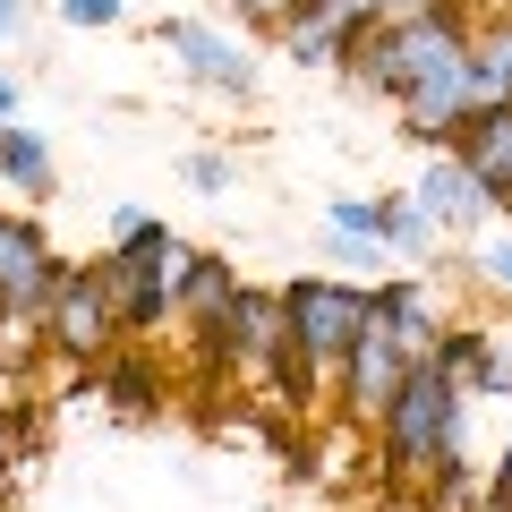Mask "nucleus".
<instances>
[{
	"label": "nucleus",
	"mask_w": 512,
	"mask_h": 512,
	"mask_svg": "<svg viewBox=\"0 0 512 512\" xmlns=\"http://www.w3.org/2000/svg\"><path fill=\"white\" fill-rule=\"evenodd\" d=\"M461 77H470V111L512 103V9L470 18V60H461Z\"/></svg>",
	"instance_id": "obj_16"
},
{
	"label": "nucleus",
	"mask_w": 512,
	"mask_h": 512,
	"mask_svg": "<svg viewBox=\"0 0 512 512\" xmlns=\"http://www.w3.org/2000/svg\"><path fill=\"white\" fill-rule=\"evenodd\" d=\"M504 512H512V504H504Z\"/></svg>",
	"instance_id": "obj_30"
},
{
	"label": "nucleus",
	"mask_w": 512,
	"mask_h": 512,
	"mask_svg": "<svg viewBox=\"0 0 512 512\" xmlns=\"http://www.w3.org/2000/svg\"><path fill=\"white\" fill-rule=\"evenodd\" d=\"M52 9H60V26H77V35H103V26L128 18V0H52Z\"/></svg>",
	"instance_id": "obj_21"
},
{
	"label": "nucleus",
	"mask_w": 512,
	"mask_h": 512,
	"mask_svg": "<svg viewBox=\"0 0 512 512\" xmlns=\"http://www.w3.org/2000/svg\"><path fill=\"white\" fill-rule=\"evenodd\" d=\"M359 26H376L359 9V0H308L299 18H282V52H291V69H342V52H350V35Z\"/></svg>",
	"instance_id": "obj_14"
},
{
	"label": "nucleus",
	"mask_w": 512,
	"mask_h": 512,
	"mask_svg": "<svg viewBox=\"0 0 512 512\" xmlns=\"http://www.w3.org/2000/svg\"><path fill=\"white\" fill-rule=\"evenodd\" d=\"M146 384H154L146 367H111V393H120V402H146Z\"/></svg>",
	"instance_id": "obj_26"
},
{
	"label": "nucleus",
	"mask_w": 512,
	"mask_h": 512,
	"mask_svg": "<svg viewBox=\"0 0 512 512\" xmlns=\"http://www.w3.org/2000/svg\"><path fill=\"white\" fill-rule=\"evenodd\" d=\"M188 239L171 231L146 205H120L111 214V248L94 256V274L111 291V316H120V342H154L171 325V274H180Z\"/></svg>",
	"instance_id": "obj_3"
},
{
	"label": "nucleus",
	"mask_w": 512,
	"mask_h": 512,
	"mask_svg": "<svg viewBox=\"0 0 512 512\" xmlns=\"http://www.w3.org/2000/svg\"><path fill=\"white\" fill-rule=\"evenodd\" d=\"M478 512H504V504H478Z\"/></svg>",
	"instance_id": "obj_29"
},
{
	"label": "nucleus",
	"mask_w": 512,
	"mask_h": 512,
	"mask_svg": "<svg viewBox=\"0 0 512 512\" xmlns=\"http://www.w3.org/2000/svg\"><path fill=\"white\" fill-rule=\"evenodd\" d=\"M9 43H26V0H0V52Z\"/></svg>",
	"instance_id": "obj_27"
},
{
	"label": "nucleus",
	"mask_w": 512,
	"mask_h": 512,
	"mask_svg": "<svg viewBox=\"0 0 512 512\" xmlns=\"http://www.w3.org/2000/svg\"><path fill=\"white\" fill-rule=\"evenodd\" d=\"M52 282H60V248L43 239V222L0 205V342H43Z\"/></svg>",
	"instance_id": "obj_5"
},
{
	"label": "nucleus",
	"mask_w": 512,
	"mask_h": 512,
	"mask_svg": "<svg viewBox=\"0 0 512 512\" xmlns=\"http://www.w3.org/2000/svg\"><path fill=\"white\" fill-rule=\"evenodd\" d=\"M444 154H453V163L470 171L478 188H487V205H495V214H512V103L461 111V128L444 137Z\"/></svg>",
	"instance_id": "obj_10"
},
{
	"label": "nucleus",
	"mask_w": 512,
	"mask_h": 512,
	"mask_svg": "<svg viewBox=\"0 0 512 512\" xmlns=\"http://www.w3.org/2000/svg\"><path fill=\"white\" fill-rule=\"evenodd\" d=\"M239 291V274H231V256H214V248H188L180 256V274H171V325H214L222 316V299Z\"/></svg>",
	"instance_id": "obj_15"
},
{
	"label": "nucleus",
	"mask_w": 512,
	"mask_h": 512,
	"mask_svg": "<svg viewBox=\"0 0 512 512\" xmlns=\"http://www.w3.org/2000/svg\"><path fill=\"white\" fill-rule=\"evenodd\" d=\"M239 9V26H256V35H282V18H299L308 0H231Z\"/></svg>",
	"instance_id": "obj_22"
},
{
	"label": "nucleus",
	"mask_w": 512,
	"mask_h": 512,
	"mask_svg": "<svg viewBox=\"0 0 512 512\" xmlns=\"http://www.w3.org/2000/svg\"><path fill=\"white\" fill-rule=\"evenodd\" d=\"M478 274H487L495 291L512 299V239H495V248H478Z\"/></svg>",
	"instance_id": "obj_24"
},
{
	"label": "nucleus",
	"mask_w": 512,
	"mask_h": 512,
	"mask_svg": "<svg viewBox=\"0 0 512 512\" xmlns=\"http://www.w3.org/2000/svg\"><path fill=\"white\" fill-rule=\"evenodd\" d=\"M0 120H18V77L0 69Z\"/></svg>",
	"instance_id": "obj_28"
},
{
	"label": "nucleus",
	"mask_w": 512,
	"mask_h": 512,
	"mask_svg": "<svg viewBox=\"0 0 512 512\" xmlns=\"http://www.w3.org/2000/svg\"><path fill=\"white\" fill-rule=\"evenodd\" d=\"M0 188H18L26 205L60 197V171H52V146H43L26 120H0Z\"/></svg>",
	"instance_id": "obj_17"
},
{
	"label": "nucleus",
	"mask_w": 512,
	"mask_h": 512,
	"mask_svg": "<svg viewBox=\"0 0 512 512\" xmlns=\"http://www.w3.org/2000/svg\"><path fill=\"white\" fill-rule=\"evenodd\" d=\"M461 60H470V9H461V0H427L419 18L359 26L350 52H342V77H350V86H367V94H384V103H402V94L453 77Z\"/></svg>",
	"instance_id": "obj_1"
},
{
	"label": "nucleus",
	"mask_w": 512,
	"mask_h": 512,
	"mask_svg": "<svg viewBox=\"0 0 512 512\" xmlns=\"http://www.w3.org/2000/svg\"><path fill=\"white\" fill-rule=\"evenodd\" d=\"M376 444H384V470L402 487H427L444 470H470V393H461L444 367H410L393 384V402L376 410Z\"/></svg>",
	"instance_id": "obj_2"
},
{
	"label": "nucleus",
	"mask_w": 512,
	"mask_h": 512,
	"mask_svg": "<svg viewBox=\"0 0 512 512\" xmlns=\"http://www.w3.org/2000/svg\"><path fill=\"white\" fill-rule=\"evenodd\" d=\"M427 367H444L470 402H512V350L487 325H444L436 350H427Z\"/></svg>",
	"instance_id": "obj_11"
},
{
	"label": "nucleus",
	"mask_w": 512,
	"mask_h": 512,
	"mask_svg": "<svg viewBox=\"0 0 512 512\" xmlns=\"http://www.w3.org/2000/svg\"><path fill=\"white\" fill-rule=\"evenodd\" d=\"M410 367H419V359H402V350H393L376 325H367L359 342L342 350V367H333V402H342L350 419H376V410L393 402V384H402Z\"/></svg>",
	"instance_id": "obj_13"
},
{
	"label": "nucleus",
	"mask_w": 512,
	"mask_h": 512,
	"mask_svg": "<svg viewBox=\"0 0 512 512\" xmlns=\"http://www.w3.org/2000/svg\"><path fill=\"white\" fill-rule=\"evenodd\" d=\"M376 239H384V256H393V265H410V274H419L427 256H436V222L419 214V197H410V188H384L376 197Z\"/></svg>",
	"instance_id": "obj_18"
},
{
	"label": "nucleus",
	"mask_w": 512,
	"mask_h": 512,
	"mask_svg": "<svg viewBox=\"0 0 512 512\" xmlns=\"http://www.w3.org/2000/svg\"><path fill=\"white\" fill-rule=\"evenodd\" d=\"M325 256H333V265H342V282L350 274H384V265H393V256H384V239H359V231H325Z\"/></svg>",
	"instance_id": "obj_20"
},
{
	"label": "nucleus",
	"mask_w": 512,
	"mask_h": 512,
	"mask_svg": "<svg viewBox=\"0 0 512 512\" xmlns=\"http://www.w3.org/2000/svg\"><path fill=\"white\" fill-rule=\"evenodd\" d=\"M410 197H419V214L436 222L444 239H470L478 222L495 214V205H487V188H478V180H470V171H461L444 146H427V163H419V180H410Z\"/></svg>",
	"instance_id": "obj_12"
},
{
	"label": "nucleus",
	"mask_w": 512,
	"mask_h": 512,
	"mask_svg": "<svg viewBox=\"0 0 512 512\" xmlns=\"http://www.w3.org/2000/svg\"><path fill=\"white\" fill-rule=\"evenodd\" d=\"M359 333H367V282H342V274L282 282V350L299 359L308 393H333V367Z\"/></svg>",
	"instance_id": "obj_4"
},
{
	"label": "nucleus",
	"mask_w": 512,
	"mask_h": 512,
	"mask_svg": "<svg viewBox=\"0 0 512 512\" xmlns=\"http://www.w3.org/2000/svg\"><path fill=\"white\" fill-rule=\"evenodd\" d=\"M154 52H171V60H180V77H188V86H214V94H231V103H248V94L265 86L256 52H248L239 35H222L214 18H163V26H154Z\"/></svg>",
	"instance_id": "obj_8"
},
{
	"label": "nucleus",
	"mask_w": 512,
	"mask_h": 512,
	"mask_svg": "<svg viewBox=\"0 0 512 512\" xmlns=\"http://www.w3.org/2000/svg\"><path fill=\"white\" fill-rule=\"evenodd\" d=\"M197 342H205V367H214V376L265 384V376H274V359H282V291L239 282V291L222 299L214 325H197Z\"/></svg>",
	"instance_id": "obj_6"
},
{
	"label": "nucleus",
	"mask_w": 512,
	"mask_h": 512,
	"mask_svg": "<svg viewBox=\"0 0 512 512\" xmlns=\"http://www.w3.org/2000/svg\"><path fill=\"white\" fill-rule=\"evenodd\" d=\"M325 231H359V239H376V197H333V205H325Z\"/></svg>",
	"instance_id": "obj_23"
},
{
	"label": "nucleus",
	"mask_w": 512,
	"mask_h": 512,
	"mask_svg": "<svg viewBox=\"0 0 512 512\" xmlns=\"http://www.w3.org/2000/svg\"><path fill=\"white\" fill-rule=\"evenodd\" d=\"M43 350L69 367H103L120 350V316H111V291L94 265H60L52 282V308H43Z\"/></svg>",
	"instance_id": "obj_7"
},
{
	"label": "nucleus",
	"mask_w": 512,
	"mask_h": 512,
	"mask_svg": "<svg viewBox=\"0 0 512 512\" xmlns=\"http://www.w3.org/2000/svg\"><path fill=\"white\" fill-rule=\"evenodd\" d=\"M487 504H512V427L495 444V470H487Z\"/></svg>",
	"instance_id": "obj_25"
},
{
	"label": "nucleus",
	"mask_w": 512,
	"mask_h": 512,
	"mask_svg": "<svg viewBox=\"0 0 512 512\" xmlns=\"http://www.w3.org/2000/svg\"><path fill=\"white\" fill-rule=\"evenodd\" d=\"M180 180L197 188V197H231V188H239V163H231L222 146H197V154H180Z\"/></svg>",
	"instance_id": "obj_19"
},
{
	"label": "nucleus",
	"mask_w": 512,
	"mask_h": 512,
	"mask_svg": "<svg viewBox=\"0 0 512 512\" xmlns=\"http://www.w3.org/2000/svg\"><path fill=\"white\" fill-rule=\"evenodd\" d=\"M367 325L384 342L402 350V359H427L444 333V308H436V282L427 274H393V282H367Z\"/></svg>",
	"instance_id": "obj_9"
}]
</instances>
